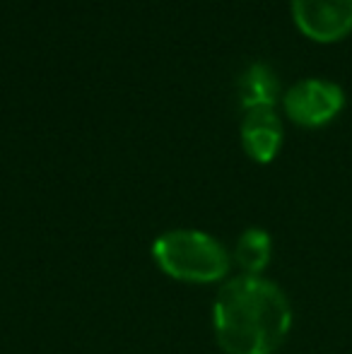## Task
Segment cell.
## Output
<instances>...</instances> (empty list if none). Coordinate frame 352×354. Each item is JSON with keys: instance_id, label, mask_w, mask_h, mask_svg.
Wrapping results in <instances>:
<instances>
[{"instance_id": "obj_1", "label": "cell", "mask_w": 352, "mask_h": 354, "mask_svg": "<svg viewBox=\"0 0 352 354\" xmlns=\"http://www.w3.org/2000/svg\"><path fill=\"white\" fill-rule=\"evenodd\" d=\"M212 328L225 354H275L292 328L290 299L263 275L230 277L212 301Z\"/></svg>"}, {"instance_id": "obj_7", "label": "cell", "mask_w": 352, "mask_h": 354, "mask_svg": "<svg viewBox=\"0 0 352 354\" xmlns=\"http://www.w3.org/2000/svg\"><path fill=\"white\" fill-rule=\"evenodd\" d=\"M277 77L263 63H254L249 66L239 77V99L244 109L256 106H272L277 99Z\"/></svg>"}, {"instance_id": "obj_4", "label": "cell", "mask_w": 352, "mask_h": 354, "mask_svg": "<svg viewBox=\"0 0 352 354\" xmlns=\"http://www.w3.org/2000/svg\"><path fill=\"white\" fill-rule=\"evenodd\" d=\"M299 32L314 41H338L352 29V0H292Z\"/></svg>"}, {"instance_id": "obj_2", "label": "cell", "mask_w": 352, "mask_h": 354, "mask_svg": "<svg viewBox=\"0 0 352 354\" xmlns=\"http://www.w3.org/2000/svg\"><path fill=\"white\" fill-rule=\"evenodd\" d=\"M152 258L167 277L186 284L225 282L232 256L212 234L201 229H169L152 243Z\"/></svg>"}, {"instance_id": "obj_6", "label": "cell", "mask_w": 352, "mask_h": 354, "mask_svg": "<svg viewBox=\"0 0 352 354\" xmlns=\"http://www.w3.org/2000/svg\"><path fill=\"white\" fill-rule=\"evenodd\" d=\"M234 263L241 268V275H263V270L270 263L272 241L266 229L251 227L241 232V236L234 243Z\"/></svg>"}, {"instance_id": "obj_5", "label": "cell", "mask_w": 352, "mask_h": 354, "mask_svg": "<svg viewBox=\"0 0 352 354\" xmlns=\"http://www.w3.org/2000/svg\"><path fill=\"white\" fill-rule=\"evenodd\" d=\"M282 145V123L272 106L246 109L241 121V147L254 162L268 164Z\"/></svg>"}, {"instance_id": "obj_3", "label": "cell", "mask_w": 352, "mask_h": 354, "mask_svg": "<svg viewBox=\"0 0 352 354\" xmlns=\"http://www.w3.org/2000/svg\"><path fill=\"white\" fill-rule=\"evenodd\" d=\"M345 106V94L340 84L328 80H302L292 84L285 94V111L295 123L304 128H319L333 121Z\"/></svg>"}]
</instances>
